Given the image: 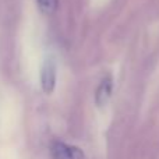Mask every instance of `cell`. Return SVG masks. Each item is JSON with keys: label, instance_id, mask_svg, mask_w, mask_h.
<instances>
[{"label": "cell", "instance_id": "3", "mask_svg": "<svg viewBox=\"0 0 159 159\" xmlns=\"http://www.w3.org/2000/svg\"><path fill=\"white\" fill-rule=\"evenodd\" d=\"M112 87H113V82H112V78L110 77H106L101 82V85H99L98 89H96V95H95L96 105L103 106V105L106 103L110 93H112Z\"/></svg>", "mask_w": 159, "mask_h": 159}, {"label": "cell", "instance_id": "2", "mask_svg": "<svg viewBox=\"0 0 159 159\" xmlns=\"http://www.w3.org/2000/svg\"><path fill=\"white\" fill-rule=\"evenodd\" d=\"M41 87L43 92L52 93L56 87V69L52 63H45L41 71Z\"/></svg>", "mask_w": 159, "mask_h": 159}, {"label": "cell", "instance_id": "1", "mask_svg": "<svg viewBox=\"0 0 159 159\" xmlns=\"http://www.w3.org/2000/svg\"><path fill=\"white\" fill-rule=\"evenodd\" d=\"M50 152H52L53 159H85L84 152L74 145H69V144L56 141L50 147Z\"/></svg>", "mask_w": 159, "mask_h": 159}, {"label": "cell", "instance_id": "4", "mask_svg": "<svg viewBox=\"0 0 159 159\" xmlns=\"http://www.w3.org/2000/svg\"><path fill=\"white\" fill-rule=\"evenodd\" d=\"M36 2L41 11H43L45 14H52L59 4V0H36Z\"/></svg>", "mask_w": 159, "mask_h": 159}]
</instances>
